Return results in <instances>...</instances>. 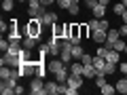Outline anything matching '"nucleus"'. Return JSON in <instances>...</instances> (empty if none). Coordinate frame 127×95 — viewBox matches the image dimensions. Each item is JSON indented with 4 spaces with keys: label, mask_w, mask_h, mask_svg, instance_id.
<instances>
[{
    "label": "nucleus",
    "mask_w": 127,
    "mask_h": 95,
    "mask_svg": "<svg viewBox=\"0 0 127 95\" xmlns=\"http://www.w3.org/2000/svg\"><path fill=\"white\" fill-rule=\"evenodd\" d=\"M93 80H95V87H97V89H102V87L106 85V76H102V74H97Z\"/></svg>",
    "instance_id": "nucleus-27"
},
{
    "label": "nucleus",
    "mask_w": 127,
    "mask_h": 95,
    "mask_svg": "<svg viewBox=\"0 0 127 95\" xmlns=\"http://www.w3.org/2000/svg\"><path fill=\"white\" fill-rule=\"evenodd\" d=\"M68 13H70V15H78V13H81V9H78L76 4H72V6L68 9Z\"/></svg>",
    "instance_id": "nucleus-35"
},
{
    "label": "nucleus",
    "mask_w": 127,
    "mask_h": 95,
    "mask_svg": "<svg viewBox=\"0 0 127 95\" xmlns=\"http://www.w3.org/2000/svg\"><path fill=\"white\" fill-rule=\"evenodd\" d=\"M83 55H85L83 47H81V45H72V59H81Z\"/></svg>",
    "instance_id": "nucleus-19"
},
{
    "label": "nucleus",
    "mask_w": 127,
    "mask_h": 95,
    "mask_svg": "<svg viewBox=\"0 0 127 95\" xmlns=\"http://www.w3.org/2000/svg\"><path fill=\"white\" fill-rule=\"evenodd\" d=\"M125 78H127V74H125Z\"/></svg>",
    "instance_id": "nucleus-48"
},
{
    "label": "nucleus",
    "mask_w": 127,
    "mask_h": 95,
    "mask_svg": "<svg viewBox=\"0 0 127 95\" xmlns=\"http://www.w3.org/2000/svg\"><path fill=\"white\" fill-rule=\"evenodd\" d=\"M83 70H85V66H83V61H78V63H72L70 72L72 74H83Z\"/></svg>",
    "instance_id": "nucleus-24"
},
{
    "label": "nucleus",
    "mask_w": 127,
    "mask_h": 95,
    "mask_svg": "<svg viewBox=\"0 0 127 95\" xmlns=\"http://www.w3.org/2000/svg\"><path fill=\"white\" fill-rule=\"evenodd\" d=\"M42 27H45L42 25V17H30V21H28V25H26V34L38 38L40 32H42Z\"/></svg>",
    "instance_id": "nucleus-1"
},
{
    "label": "nucleus",
    "mask_w": 127,
    "mask_h": 95,
    "mask_svg": "<svg viewBox=\"0 0 127 95\" xmlns=\"http://www.w3.org/2000/svg\"><path fill=\"white\" fill-rule=\"evenodd\" d=\"M91 11H93V17H97V19H102V17L106 15V6H104V4H97V6H93Z\"/></svg>",
    "instance_id": "nucleus-18"
},
{
    "label": "nucleus",
    "mask_w": 127,
    "mask_h": 95,
    "mask_svg": "<svg viewBox=\"0 0 127 95\" xmlns=\"http://www.w3.org/2000/svg\"><path fill=\"white\" fill-rule=\"evenodd\" d=\"M55 4H57L59 9H70V6H72V2H70V0H57Z\"/></svg>",
    "instance_id": "nucleus-31"
},
{
    "label": "nucleus",
    "mask_w": 127,
    "mask_h": 95,
    "mask_svg": "<svg viewBox=\"0 0 127 95\" xmlns=\"http://www.w3.org/2000/svg\"><path fill=\"white\" fill-rule=\"evenodd\" d=\"M83 76H85V78H89V80L97 76V70H95V66H93V63H87V66H85V70H83Z\"/></svg>",
    "instance_id": "nucleus-11"
},
{
    "label": "nucleus",
    "mask_w": 127,
    "mask_h": 95,
    "mask_svg": "<svg viewBox=\"0 0 127 95\" xmlns=\"http://www.w3.org/2000/svg\"><path fill=\"white\" fill-rule=\"evenodd\" d=\"M119 72L127 74V61H121V63H119Z\"/></svg>",
    "instance_id": "nucleus-36"
},
{
    "label": "nucleus",
    "mask_w": 127,
    "mask_h": 95,
    "mask_svg": "<svg viewBox=\"0 0 127 95\" xmlns=\"http://www.w3.org/2000/svg\"><path fill=\"white\" fill-rule=\"evenodd\" d=\"M30 93H34V95H45V93H47L42 78H38V76H36L34 80H32V85H30Z\"/></svg>",
    "instance_id": "nucleus-6"
},
{
    "label": "nucleus",
    "mask_w": 127,
    "mask_h": 95,
    "mask_svg": "<svg viewBox=\"0 0 127 95\" xmlns=\"http://www.w3.org/2000/svg\"><path fill=\"white\" fill-rule=\"evenodd\" d=\"M70 2H72V4H78V0H70Z\"/></svg>",
    "instance_id": "nucleus-44"
},
{
    "label": "nucleus",
    "mask_w": 127,
    "mask_h": 95,
    "mask_svg": "<svg viewBox=\"0 0 127 95\" xmlns=\"http://www.w3.org/2000/svg\"><path fill=\"white\" fill-rule=\"evenodd\" d=\"M121 2H123V4H125V6H127V0H121Z\"/></svg>",
    "instance_id": "nucleus-45"
},
{
    "label": "nucleus",
    "mask_w": 127,
    "mask_h": 95,
    "mask_svg": "<svg viewBox=\"0 0 127 95\" xmlns=\"http://www.w3.org/2000/svg\"><path fill=\"white\" fill-rule=\"evenodd\" d=\"M0 49H2V53H6V51L11 49V42H9V38H2V40H0Z\"/></svg>",
    "instance_id": "nucleus-29"
},
{
    "label": "nucleus",
    "mask_w": 127,
    "mask_h": 95,
    "mask_svg": "<svg viewBox=\"0 0 127 95\" xmlns=\"http://www.w3.org/2000/svg\"><path fill=\"white\" fill-rule=\"evenodd\" d=\"M119 32H121V36H127V23H123V25L119 27Z\"/></svg>",
    "instance_id": "nucleus-38"
},
{
    "label": "nucleus",
    "mask_w": 127,
    "mask_h": 95,
    "mask_svg": "<svg viewBox=\"0 0 127 95\" xmlns=\"http://www.w3.org/2000/svg\"><path fill=\"white\" fill-rule=\"evenodd\" d=\"M121 17H123V23H127V9H125V13H123Z\"/></svg>",
    "instance_id": "nucleus-43"
},
{
    "label": "nucleus",
    "mask_w": 127,
    "mask_h": 95,
    "mask_svg": "<svg viewBox=\"0 0 127 95\" xmlns=\"http://www.w3.org/2000/svg\"><path fill=\"white\" fill-rule=\"evenodd\" d=\"M106 61H110V63H121V53L114 51V49H108V51H106Z\"/></svg>",
    "instance_id": "nucleus-9"
},
{
    "label": "nucleus",
    "mask_w": 127,
    "mask_h": 95,
    "mask_svg": "<svg viewBox=\"0 0 127 95\" xmlns=\"http://www.w3.org/2000/svg\"><path fill=\"white\" fill-rule=\"evenodd\" d=\"M64 68H66V63H64L59 57H51V59H49V63H47V70H49V72H53V74L62 72Z\"/></svg>",
    "instance_id": "nucleus-5"
},
{
    "label": "nucleus",
    "mask_w": 127,
    "mask_h": 95,
    "mask_svg": "<svg viewBox=\"0 0 127 95\" xmlns=\"http://www.w3.org/2000/svg\"><path fill=\"white\" fill-rule=\"evenodd\" d=\"M13 6H15L13 0H4V2H2V9L4 11H13Z\"/></svg>",
    "instance_id": "nucleus-33"
},
{
    "label": "nucleus",
    "mask_w": 127,
    "mask_h": 95,
    "mask_svg": "<svg viewBox=\"0 0 127 95\" xmlns=\"http://www.w3.org/2000/svg\"><path fill=\"white\" fill-rule=\"evenodd\" d=\"M45 89L49 95H57L59 93V82H45Z\"/></svg>",
    "instance_id": "nucleus-14"
},
{
    "label": "nucleus",
    "mask_w": 127,
    "mask_h": 95,
    "mask_svg": "<svg viewBox=\"0 0 127 95\" xmlns=\"http://www.w3.org/2000/svg\"><path fill=\"white\" fill-rule=\"evenodd\" d=\"M81 61H83V66H87V63H91V61H93V55L85 53V55H83V57H81Z\"/></svg>",
    "instance_id": "nucleus-34"
},
{
    "label": "nucleus",
    "mask_w": 127,
    "mask_h": 95,
    "mask_svg": "<svg viewBox=\"0 0 127 95\" xmlns=\"http://www.w3.org/2000/svg\"><path fill=\"white\" fill-rule=\"evenodd\" d=\"M100 30H106V32L110 30V21H108V19H104V17L100 19Z\"/></svg>",
    "instance_id": "nucleus-32"
},
{
    "label": "nucleus",
    "mask_w": 127,
    "mask_h": 95,
    "mask_svg": "<svg viewBox=\"0 0 127 95\" xmlns=\"http://www.w3.org/2000/svg\"><path fill=\"white\" fill-rule=\"evenodd\" d=\"M40 2H42V4L47 6V4H55V2H57V0H40Z\"/></svg>",
    "instance_id": "nucleus-41"
},
{
    "label": "nucleus",
    "mask_w": 127,
    "mask_h": 95,
    "mask_svg": "<svg viewBox=\"0 0 127 95\" xmlns=\"http://www.w3.org/2000/svg\"><path fill=\"white\" fill-rule=\"evenodd\" d=\"M15 85H17L15 78H2V82H0V93H2V95L15 93Z\"/></svg>",
    "instance_id": "nucleus-3"
},
{
    "label": "nucleus",
    "mask_w": 127,
    "mask_h": 95,
    "mask_svg": "<svg viewBox=\"0 0 127 95\" xmlns=\"http://www.w3.org/2000/svg\"><path fill=\"white\" fill-rule=\"evenodd\" d=\"M83 74H72L70 72V76H68V80H66V85L70 87V89H81V85H83Z\"/></svg>",
    "instance_id": "nucleus-8"
},
{
    "label": "nucleus",
    "mask_w": 127,
    "mask_h": 95,
    "mask_svg": "<svg viewBox=\"0 0 127 95\" xmlns=\"http://www.w3.org/2000/svg\"><path fill=\"white\" fill-rule=\"evenodd\" d=\"M125 9H127V6L123 4V2H119V4L112 6V13H114V15H123V13H125Z\"/></svg>",
    "instance_id": "nucleus-26"
},
{
    "label": "nucleus",
    "mask_w": 127,
    "mask_h": 95,
    "mask_svg": "<svg viewBox=\"0 0 127 95\" xmlns=\"http://www.w3.org/2000/svg\"><path fill=\"white\" fill-rule=\"evenodd\" d=\"M59 21V19H57V15H55V13H45V15H42V25H55V23H57Z\"/></svg>",
    "instance_id": "nucleus-10"
},
{
    "label": "nucleus",
    "mask_w": 127,
    "mask_h": 95,
    "mask_svg": "<svg viewBox=\"0 0 127 95\" xmlns=\"http://www.w3.org/2000/svg\"><path fill=\"white\" fill-rule=\"evenodd\" d=\"M119 38H121V32H119V30H112V27H110V30L106 32V40H108V42H112V45L119 40Z\"/></svg>",
    "instance_id": "nucleus-13"
},
{
    "label": "nucleus",
    "mask_w": 127,
    "mask_h": 95,
    "mask_svg": "<svg viewBox=\"0 0 127 95\" xmlns=\"http://www.w3.org/2000/svg\"><path fill=\"white\" fill-rule=\"evenodd\" d=\"M68 72H70L68 68H64L62 72H57V74H55V78H57V82H66V80H68V76H70Z\"/></svg>",
    "instance_id": "nucleus-21"
},
{
    "label": "nucleus",
    "mask_w": 127,
    "mask_h": 95,
    "mask_svg": "<svg viewBox=\"0 0 127 95\" xmlns=\"http://www.w3.org/2000/svg\"><path fill=\"white\" fill-rule=\"evenodd\" d=\"M72 45H81V25L78 23H70V38H68Z\"/></svg>",
    "instance_id": "nucleus-7"
},
{
    "label": "nucleus",
    "mask_w": 127,
    "mask_h": 95,
    "mask_svg": "<svg viewBox=\"0 0 127 95\" xmlns=\"http://www.w3.org/2000/svg\"><path fill=\"white\" fill-rule=\"evenodd\" d=\"M97 2H100V4H104V6H108V4H110V0H97Z\"/></svg>",
    "instance_id": "nucleus-42"
},
{
    "label": "nucleus",
    "mask_w": 127,
    "mask_h": 95,
    "mask_svg": "<svg viewBox=\"0 0 127 95\" xmlns=\"http://www.w3.org/2000/svg\"><path fill=\"white\" fill-rule=\"evenodd\" d=\"M100 91H102V93H104V95H112L114 91H117V87H112V85H108V82H106V85L102 87Z\"/></svg>",
    "instance_id": "nucleus-25"
},
{
    "label": "nucleus",
    "mask_w": 127,
    "mask_h": 95,
    "mask_svg": "<svg viewBox=\"0 0 127 95\" xmlns=\"http://www.w3.org/2000/svg\"><path fill=\"white\" fill-rule=\"evenodd\" d=\"M114 87H117V91H119V93L127 95V78H121V80H119Z\"/></svg>",
    "instance_id": "nucleus-20"
},
{
    "label": "nucleus",
    "mask_w": 127,
    "mask_h": 95,
    "mask_svg": "<svg viewBox=\"0 0 127 95\" xmlns=\"http://www.w3.org/2000/svg\"><path fill=\"white\" fill-rule=\"evenodd\" d=\"M117 68H119V63H110V61H106L104 72H106V74H114V72H117Z\"/></svg>",
    "instance_id": "nucleus-23"
},
{
    "label": "nucleus",
    "mask_w": 127,
    "mask_h": 95,
    "mask_svg": "<svg viewBox=\"0 0 127 95\" xmlns=\"http://www.w3.org/2000/svg\"><path fill=\"white\" fill-rule=\"evenodd\" d=\"M87 23H89L91 32H93V30H100V19H97V17H93V19H91V21H87Z\"/></svg>",
    "instance_id": "nucleus-30"
},
{
    "label": "nucleus",
    "mask_w": 127,
    "mask_h": 95,
    "mask_svg": "<svg viewBox=\"0 0 127 95\" xmlns=\"http://www.w3.org/2000/svg\"><path fill=\"white\" fill-rule=\"evenodd\" d=\"M19 2H28V0H19Z\"/></svg>",
    "instance_id": "nucleus-46"
},
{
    "label": "nucleus",
    "mask_w": 127,
    "mask_h": 95,
    "mask_svg": "<svg viewBox=\"0 0 127 95\" xmlns=\"http://www.w3.org/2000/svg\"><path fill=\"white\" fill-rule=\"evenodd\" d=\"M32 49H26V47H23L21 51H19V57H21V61H36V59L32 57V53H30Z\"/></svg>",
    "instance_id": "nucleus-17"
},
{
    "label": "nucleus",
    "mask_w": 127,
    "mask_h": 95,
    "mask_svg": "<svg viewBox=\"0 0 127 95\" xmlns=\"http://www.w3.org/2000/svg\"><path fill=\"white\" fill-rule=\"evenodd\" d=\"M85 4L89 6V9H93V6H97L100 2H97V0H85Z\"/></svg>",
    "instance_id": "nucleus-37"
},
{
    "label": "nucleus",
    "mask_w": 127,
    "mask_h": 95,
    "mask_svg": "<svg viewBox=\"0 0 127 95\" xmlns=\"http://www.w3.org/2000/svg\"><path fill=\"white\" fill-rule=\"evenodd\" d=\"M2 66H11V68H19L21 66V57H19V53H11V51H6L4 55H2Z\"/></svg>",
    "instance_id": "nucleus-2"
},
{
    "label": "nucleus",
    "mask_w": 127,
    "mask_h": 95,
    "mask_svg": "<svg viewBox=\"0 0 127 95\" xmlns=\"http://www.w3.org/2000/svg\"><path fill=\"white\" fill-rule=\"evenodd\" d=\"M125 47H127V42L123 40V38H119V40L114 42V47H112V49H114V51H119V53H125Z\"/></svg>",
    "instance_id": "nucleus-22"
},
{
    "label": "nucleus",
    "mask_w": 127,
    "mask_h": 95,
    "mask_svg": "<svg viewBox=\"0 0 127 95\" xmlns=\"http://www.w3.org/2000/svg\"><path fill=\"white\" fill-rule=\"evenodd\" d=\"M36 45H38V38L28 36V34H26V38H23V47H26V49H34Z\"/></svg>",
    "instance_id": "nucleus-16"
},
{
    "label": "nucleus",
    "mask_w": 127,
    "mask_h": 95,
    "mask_svg": "<svg viewBox=\"0 0 127 95\" xmlns=\"http://www.w3.org/2000/svg\"><path fill=\"white\" fill-rule=\"evenodd\" d=\"M0 30L6 32V30H9V23H6V21H0Z\"/></svg>",
    "instance_id": "nucleus-39"
},
{
    "label": "nucleus",
    "mask_w": 127,
    "mask_h": 95,
    "mask_svg": "<svg viewBox=\"0 0 127 95\" xmlns=\"http://www.w3.org/2000/svg\"><path fill=\"white\" fill-rule=\"evenodd\" d=\"M59 53H62V38L51 36V42H49V57H59Z\"/></svg>",
    "instance_id": "nucleus-4"
},
{
    "label": "nucleus",
    "mask_w": 127,
    "mask_h": 95,
    "mask_svg": "<svg viewBox=\"0 0 127 95\" xmlns=\"http://www.w3.org/2000/svg\"><path fill=\"white\" fill-rule=\"evenodd\" d=\"M91 34H93V40L97 42V45H104L106 42V30H93Z\"/></svg>",
    "instance_id": "nucleus-12"
},
{
    "label": "nucleus",
    "mask_w": 127,
    "mask_h": 95,
    "mask_svg": "<svg viewBox=\"0 0 127 95\" xmlns=\"http://www.w3.org/2000/svg\"><path fill=\"white\" fill-rule=\"evenodd\" d=\"M89 32H91L89 23H81V38H87V36H89Z\"/></svg>",
    "instance_id": "nucleus-28"
},
{
    "label": "nucleus",
    "mask_w": 127,
    "mask_h": 95,
    "mask_svg": "<svg viewBox=\"0 0 127 95\" xmlns=\"http://www.w3.org/2000/svg\"><path fill=\"white\" fill-rule=\"evenodd\" d=\"M125 55H127V47H125Z\"/></svg>",
    "instance_id": "nucleus-47"
},
{
    "label": "nucleus",
    "mask_w": 127,
    "mask_h": 95,
    "mask_svg": "<svg viewBox=\"0 0 127 95\" xmlns=\"http://www.w3.org/2000/svg\"><path fill=\"white\" fill-rule=\"evenodd\" d=\"M95 66V70H104V66H106V59L102 57V55H93V61H91Z\"/></svg>",
    "instance_id": "nucleus-15"
},
{
    "label": "nucleus",
    "mask_w": 127,
    "mask_h": 95,
    "mask_svg": "<svg viewBox=\"0 0 127 95\" xmlns=\"http://www.w3.org/2000/svg\"><path fill=\"white\" fill-rule=\"evenodd\" d=\"M23 93V87H19V85H15V95H21Z\"/></svg>",
    "instance_id": "nucleus-40"
}]
</instances>
